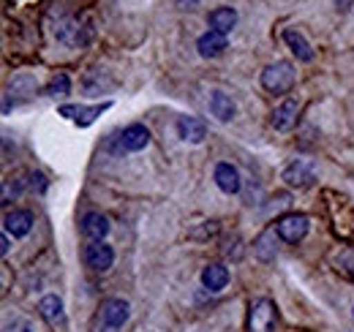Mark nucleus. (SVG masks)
<instances>
[{
	"instance_id": "1",
	"label": "nucleus",
	"mask_w": 354,
	"mask_h": 332,
	"mask_svg": "<svg viewBox=\"0 0 354 332\" xmlns=\"http://www.w3.org/2000/svg\"><path fill=\"white\" fill-rule=\"evenodd\" d=\"M292 84H295V68H292V63L278 60V63L267 66L265 71H262V87L270 90V93H286V90H292Z\"/></svg>"
},
{
	"instance_id": "2",
	"label": "nucleus",
	"mask_w": 354,
	"mask_h": 332,
	"mask_svg": "<svg viewBox=\"0 0 354 332\" xmlns=\"http://www.w3.org/2000/svg\"><path fill=\"white\" fill-rule=\"evenodd\" d=\"M278 322V311H275V302L270 299H257L251 305V313H248V332H272Z\"/></svg>"
},
{
	"instance_id": "3",
	"label": "nucleus",
	"mask_w": 354,
	"mask_h": 332,
	"mask_svg": "<svg viewBox=\"0 0 354 332\" xmlns=\"http://www.w3.org/2000/svg\"><path fill=\"white\" fill-rule=\"evenodd\" d=\"M275 232H278V237H281L283 243L295 246V243H300V240L308 234V218H306V215H297V212L283 215V218L275 223Z\"/></svg>"
},
{
	"instance_id": "4",
	"label": "nucleus",
	"mask_w": 354,
	"mask_h": 332,
	"mask_svg": "<svg viewBox=\"0 0 354 332\" xmlns=\"http://www.w3.org/2000/svg\"><path fill=\"white\" fill-rule=\"evenodd\" d=\"M82 256H85V264L93 273H106L112 267V261H115V250H112V246H106L104 240L101 243H90Z\"/></svg>"
},
{
	"instance_id": "5",
	"label": "nucleus",
	"mask_w": 354,
	"mask_h": 332,
	"mask_svg": "<svg viewBox=\"0 0 354 332\" xmlns=\"http://www.w3.org/2000/svg\"><path fill=\"white\" fill-rule=\"evenodd\" d=\"M129 302L126 299H118V297H112V299H106L104 305H101V322L109 327V330H118V327H123L126 322H129Z\"/></svg>"
},
{
	"instance_id": "6",
	"label": "nucleus",
	"mask_w": 354,
	"mask_h": 332,
	"mask_svg": "<svg viewBox=\"0 0 354 332\" xmlns=\"http://www.w3.org/2000/svg\"><path fill=\"white\" fill-rule=\"evenodd\" d=\"M39 313L44 316V322L52 330H66V311H63V299L57 294H46L39 302Z\"/></svg>"
},
{
	"instance_id": "7",
	"label": "nucleus",
	"mask_w": 354,
	"mask_h": 332,
	"mask_svg": "<svg viewBox=\"0 0 354 332\" xmlns=\"http://www.w3.org/2000/svg\"><path fill=\"white\" fill-rule=\"evenodd\" d=\"M80 229H82V234L90 237L93 243H101L106 234H109V218L106 215H101V212H85L82 215V221H80Z\"/></svg>"
},
{
	"instance_id": "8",
	"label": "nucleus",
	"mask_w": 354,
	"mask_h": 332,
	"mask_svg": "<svg viewBox=\"0 0 354 332\" xmlns=\"http://www.w3.org/2000/svg\"><path fill=\"white\" fill-rule=\"evenodd\" d=\"M177 133H180L183 142L199 145V142L207 136V125L202 123L199 118H194V115H180V118H177Z\"/></svg>"
},
{
	"instance_id": "9",
	"label": "nucleus",
	"mask_w": 354,
	"mask_h": 332,
	"mask_svg": "<svg viewBox=\"0 0 354 332\" xmlns=\"http://www.w3.org/2000/svg\"><path fill=\"white\" fill-rule=\"evenodd\" d=\"M109 107H112L109 101L95 104V107H60V115H63V118H71L80 128H88V125L93 123L104 109H109Z\"/></svg>"
},
{
	"instance_id": "10",
	"label": "nucleus",
	"mask_w": 354,
	"mask_h": 332,
	"mask_svg": "<svg viewBox=\"0 0 354 332\" xmlns=\"http://www.w3.org/2000/svg\"><path fill=\"white\" fill-rule=\"evenodd\" d=\"M3 229H6V234H11V237H25V234H30V229H33V215H30L28 210H14V212H8V215L3 218Z\"/></svg>"
},
{
	"instance_id": "11",
	"label": "nucleus",
	"mask_w": 354,
	"mask_h": 332,
	"mask_svg": "<svg viewBox=\"0 0 354 332\" xmlns=\"http://www.w3.org/2000/svg\"><path fill=\"white\" fill-rule=\"evenodd\" d=\"M150 145V131L145 128V125L133 123L129 128H123V133H120V147L123 150H129V153H139V150H145Z\"/></svg>"
},
{
	"instance_id": "12",
	"label": "nucleus",
	"mask_w": 354,
	"mask_h": 332,
	"mask_svg": "<svg viewBox=\"0 0 354 332\" xmlns=\"http://www.w3.org/2000/svg\"><path fill=\"white\" fill-rule=\"evenodd\" d=\"M313 166L306 164V161H295V164H289L283 169V180H286V185H292V188H306L313 183Z\"/></svg>"
},
{
	"instance_id": "13",
	"label": "nucleus",
	"mask_w": 354,
	"mask_h": 332,
	"mask_svg": "<svg viewBox=\"0 0 354 332\" xmlns=\"http://www.w3.org/2000/svg\"><path fill=\"white\" fill-rule=\"evenodd\" d=\"M297 112H300L297 101L286 98V101H283L281 107H275V112H272V128H275V131H292L295 123H297Z\"/></svg>"
},
{
	"instance_id": "14",
	"label": "nucleus",
	"mask_w": 354,
	"mask_h": 332,
	"mask_svg": "<svg viewBox=\"0 0 354 332\" xmlns=\"http://www.w3.org/2000/svg\"><path fill=\"white\" fill-rule=\"evenodd\" d=\"M196 49H199L202 57H218V55H223V49H226V36L218 33V30H207V33L199 36Z\"/></svg>"
},
{
	"instance_id": "15",
	"label": "nucleus",
	"mask_w": 354,
	"mask_h": 332,
	"mask_svg": "<svg viewBox=\"0 0 354 332\" xmlns=\"http://www.w3.org/2000/svg\"><path fill=\"white\" fill-rule=\"evenodd\" d=\"M226 284H229V270L218 264V261H213V264H207L205 270H202V286L210 291H221L226 289Z\"/></svg>"
},
{
	"instance_id": "16",
	"label": "nucleus",
	"mask_w": 354,
	"mask_h": 332,
	"mask_svg": "<svg viewBox=\"0 0 354 332\" xmlns=\"http://www.w3.org/2000/svg\"><path fill=\"white\" fill-rule=\"evenodd\" d=\"M207 22H210V30H218V33L226 36V33H232V28L237 25V11L229 8V6L213 8L210 17H207Z\"/></svg>"
},
{
	"instance_id": "17",
	"label": "nucleus",
	"mask_w": 354,
	"mask_h": 332,
	"mask_svg": "<svg viewBox=\"0 0 354 332\" xmlns=\"http://www.w3.org/2000/svg\"><path fill=\"white\" fill-rule=\"evenodd\" d=\"M283 42H286V46L292 49V55L297 57V60H313V49H310V44L306 42V36L300 33V30H295V28H286L283 30Z\"/></svg>"
},
{
	"instance_id": "18",
	"label": "nucleus",
	"mask_w": 354,
	"mask_h": 332,
	"mask_svg": "<svg viewBox=\"0 0 354 332\" xmlns=\"http://www.w3.org/2000/svg\"><path fill=\"white\" fill-rule=\"evenodd\" d=\"M210 112L216 115V120H221V123H229V120L234 118L237 107H234V101H232L226 93L216 90V93L210 95Z\"/></svg>"
},
{
	"instance_id": "19",
	"label": "nucleus",
	"mask_w": 354,
	"mask_h": 332,
	"mask_svg": "<svg viewBox=\"0 0 354 332\" xmlns=\"http://www.w3.org/2000/svg\"><path fill=\"white\" fill-rule=\"evenodd\" d=\"M216 183L223 194H237L240 191V172L232 164H218L216 166Z\"/></svg>"
},
{
	"instance_id": "20",
	"label": "nucleus",
	"mask_w": 354,
	"mask_h": 332,
	"mask_svg": "<svg viewBox=\"0 0 354 332\" xmlns=\"http://www.w3.org/2000/svg\"><path fill=\"white\" fill-rule=\"evenodd\" d=\"M68 90H71V80L66 77V74H57L49 87H46V95H52V98H57V95H68Z\"/></svg>"
},
{
	"instance_id": "21",
	"label": "nucleus",
	"mask_w": 354,
	"mask_h": 332,
	"mask_svg": "<svg viewBox=\"0 0 354 332\" xmlns=\"http://www.w3.org/2000/svg\"><path fill=\"white\" fill-rule=\"evenodd\" d=\"M0 250H3V256L8 253V237H3V240H0Z\"/></svg>"
},
{
	"instance_id": "22",
	"label": "nucleus",
	"mask_w": 354,
	"mask_h": 332,
	"mask_svg": "<svg viewBox=\"0 0 354 332\" xmlns=\"http://www.w3.org/2000/svg\"><path fill=\"white\" fill-rule=\"evenodd\" d=\"M22 332H30V330H28V327H25V330H22Z\"/></svg>"
}]
</instances>
